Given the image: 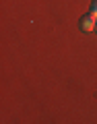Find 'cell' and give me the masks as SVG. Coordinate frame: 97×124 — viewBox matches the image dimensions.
I'll use <instances>...</instances> for the list:
<instances>
[{
    "label": "cell",
    "mask_w": 97,
    "mask_h": 124,
    "mask_svg": "<svg viewBox=\"0 0 97 124\" xmlns=\"http://www.w3.org/2000/svg\"><path fill=\"white\" fill-rule=\"evenodd\" d=\"M95 29H97V27H95Z\"/></svg>",
    "instance_id": "3"
},
{
    "label": "cell",
    "mask_w": 97,
    "mask_h": 124,
    "mask_svg": "<svg viewBox=\"0 0 97 124\" xmlns=\"http://www.w3.org/2000/svg\"><path fill=\"white\" fill-rule=\"evenodd\" d=\"M91 13L97 17V0H93V6H91Z\"/></svg>",
    "instance_id": "2"
},
{
    "label": "cell",
    "mask_w": 97,
    "mask_h": 124,
    "mask_svg": "<svg viewBox=\"0 0 97 124\" xmlns=\"http://www.w3.org/2000/svg\"><path fill=\"white\" fill-rule=\"evenodd\" d=\"M95 21H97V17H95L93 13H89V15H85V17L81 19V27H83L85 31H93V29L97 27Z\"/></svg>",
    "instance_id": "1"
}]
</instances>
